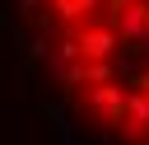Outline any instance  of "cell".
<instances>
[{"instance_id":"cell-1","label":"cell","mask_w":149,"mask_h":145,"mask_svg":"<svg viewBox=\"0 0 149 145\" xmlns=\"http://www.w3.org/2000/svg\"><path fill=\"white\" fill-rule=\"evenodd\" d=\"M14 33L74 131L149 145V0H14Z\"/></svg>"}]
</instances>
